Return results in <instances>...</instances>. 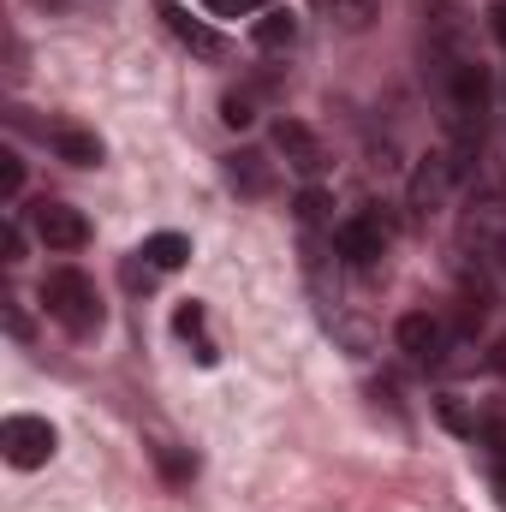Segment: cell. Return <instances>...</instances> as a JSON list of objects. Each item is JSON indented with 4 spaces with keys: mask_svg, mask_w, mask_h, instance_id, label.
<instances>
[{
    "mask_svg": "<svg viewBox=\"0 0 506 512\" xmlns=\"http://www.w3.org/2000/svg\"><path fill=\"white\" fill-rule=\"evenodd\" d=\"M429 66H435V96H441V114H447V155L459 161V173L477 161L483 149V131H489V72L483 60H471L453 36L429 48Z\"/></svg>",
    "mask_w": 506,
    "mask_h": 512,
    "instance_id": "1",
    "label": "cell"
},
{
    "mask_svg": "<svg viewBox=\"0 0 506 512\" xmlns=\"http://www.w3.org/2000/svg\"><path fill=\"white\" fill-rule=\"evenodd\" d=\"M173 334L197 352V364H215L221 352H215V340H209V310L197 304V298H185L179 310H173Z\"/></svg>",
    "mask_w": 506,
    "mask_h": 512,
    "instance_id": "12",
    "label": "cell"
},
{
    "mask_svg": "<svg viewBox=\"0 0 506 512\" xmlns=\"http://www.w3.org/2000/svg\"><path fill=\"white\" fill-rule=\"evenodd\" d=\"M393 340H399V352H405L411 364H441V358H447V322H441V316H429V310L399 316Z\"/></svg>",
    "mask_w": 506,
    "mask_h": 512,
    "instance_id": "6",
    "label": "cell"
},
{
    "mask_svg": "<svg viewBox=\"0 0 506 512\" xmlns=\"http://www.w3.org/2000/svg\"><path fill=\"white\" fill-rule=\"evenodd\" d=\"M30 227H36V239L48 245V251L72 256L90 245V221H84V209H72V203H54V197H42L36 209H30Z\"/></svg>",
    "mask_w": 506,
    "mask_h": 512,
    "instance_id": "5",
    "label": "cell"
},
{
    "mask_svg": "<svg viewBox=\"0 0 506 512\" xmlns=\"http://www.w3.org/2000/svg\"><path fill=\"white\" fill-rule=\"evenodd\" d=\"M256 102H262V90H256V84H245V90H227V96H221V120H227L233 131H245L256 120Z\"/></svg>",
    "mask_w": 506,
    "mask_h": 512,
    "instance_id": "16",
    "label": "cell"
},
{
    "mask_svg": "<svg viewBox=\"0 0 506 512\" xmlns=\"http://www.w3.org/2000/svg\"><path fill=\"white\" fill-rule=\"evenodd\" d=\"M387 239H393V227H387L381 209H358V215H346L334 227V251L346 256L352 268H376L381 256H387Z\"/></svg>",
    "mask_w": 506,
    "mask_h": 512,
    "instance_id": "4",
    "label": "cell"
},
{
    "mask_svg": "<svg viewBox=\"0 0 506 512\" xmlns=\"http://www.w3.org/2000/svg\"><path fill=\"white\" fill-rule=\"evenodd\" d=\"M54 423L48 417H30V411H18V417H6L0 423V453H6V465H18V471H36V465H48L54 459Z\"/></svg>",
    "mask_w": 506,
    "mask_h": 512,
    "instance_id": "3",
    "label": "cell"
},
{
    "mask_svg": "<svg viewBox=\"0 0 506 512\" xmlns=\"http://www.w3.org/2000/svg\"><path fill=\"white\" fill-rule=\"evenodd\" d=\"M209 12H221V18H245V12H268V0H203Z\"/></svg>",
    "mask_w": 506,
    "mask_h": 512,
    "instance_id": "19",
    "label": "cell"
},
{
    "mask_svg": "<svg viewBox=\"0 0 506 512\" xmlns=\"http://www.w3.org/2000/svg\"><path fill=\"white\" fill-rule=\"evenodd\" d=\"M161 465H167V477H191V471H197V465H185V459H179V453H167V447H161Z\"/></svg>",
    "mask_w": 506,
    "mask_h": 512,
    "instance_id": "22",
    "label": "cell"
},
{
    "mask_svg": "<svg viewBox=\"0 0 506 512\" xmlns=\"http://www.w3.org/2000/svg\"><path fill=\"white\" fill-rule=\"evenodd\" d=\"M42 310L48 322H60L72 340H90L102 334V292L84 268H48L42 274Z\"/></svg>",
    "mask_w": 506,
    "mask_h": 512,
    "instance_id": "2",
    "label": "cell"
},
{
    "mask_svg": "<svg viewBox=\"0 0 506 512\" xmlns=\"http://www.w3.org/2000/svg\"><path fill=\"white\" fill-rule=\"evenodd\" d=\"M18 185H24V161L6 149V155H0V191H6V197H18Z\"/></svg>",
    "mask_w": 506,
    "mask_h": 512,
    "instance_id": "18",
    "label": "cell"
},
{
    "mask_svg": "<svg viewBox=\"0 0 506 512\" xmlns=\"http://www.w3.org/2000/svg\"><path fill=\"white\" fill-rule=\"evenodd\" d=\"M161 18H167V30H173V36H179L191 54H203V60H221V48H227V42H221V36L203 24V18H191L179 0H161Z\"/></svg>",
    "mask_w": 506,
    "mask_h": 512,
    "instance_id": "11",
    "label": "cell"
},
{
    "mask_svg": "<svg viewBox=\"0 0 506 512\" xmlns=\"http://www.w3.org/2000/svg\"><path fill=\"white\" fill-rule=\"evenodd\" d=\"M42 137H48V149H54L60 161H72V167H102V155H108L96 131L72 126V120H60V126H48Z\"/></svg>",
    "mask_w": 506,
    "mask_h": 512,
    "instance_id": "9",
    "label": "cell"
},
{
    "mask_svg": "<svg viewBox=\"0 0 506 512\" xmlns=\"http://www.w3.org/2000/svg\"><path fill=\"white\" fill-rule=\"evenodd\" d=\"M24 256V233H18V221H6V262H18Z\"/></svg>",
    "mask_w": 506,
    "mask_h": 512,
    "instance_id": "21",
    "label": "cell"
},
{
    "mask_svg": "<svg viewBox=\"0 0 506 512\" xmlns=\"http://www.w3.org/2000/svg\"><path fill=\"white\" fill-rule=\"evenodd\" d=\"M274 149H280L286 167L304 173V179H322V173H328V149L316 143V131L304 126V120H280V126H274Z\"/></svg>",
    "mask_w": 506,
    "mask_h": 512,
    "instance_id": "7",
    "label": "cell"
},
{
    "mask_svg": "<svg viewBox=\"0 0 506 512\" xmlns=\"http://www.w3.org/2000/svg\"><path fill=\"white\" fill-rule=\"evenodd\" d=\"M495 501H501V512H506V465H495Z\"/></svg>",
    "mask_w": 506,
    "mask_h": 512,
    "instance_id": "23",
    "label": "cell"
},
{
    "mask_svg": "<svg viewBox=\"0 0 506 512\" xmlns=\"http://www.w3.org/2000/svg\"><path fill=\"white\" fill-rule=\"evenodd\" d=\"M227 185H233L239 197H268V191H274V161H268L262 149H233V155H227Z\"/></svg>",
    "mask_w": 506,
    "mask_h": 512,
    "instance_id": "10",
    "label": "cell"
},
{
    "mask_svg": "<svg viewBox=\"0 0 506 512\" xmlns=\"http://www.w3.org/2000/svg\"><path fill=\"white\" fill-rule=\"evenodd\" d=\"M489 30H495V42L506 48V0H495V6H489Z\"/></svg>",
    "mask_w": 506,
    "mask_h": 512,
    "instance_id": "20",
    "label": "cell"
},
{
    "mask_svg": "<svg viewBox=\"0 0 506 512\" xmlns=\"http://www.w3.org/2000/svg\"><path fill=\"white\" fill-rule=\"evenodd\" d=\"M256 48H268V54H280V48H292L298 42V18L286 12V6H268L262 18H256Z\"/></svg>",
    "mask_w": 506,
    "mask_h": 512,
    "instance_id": "14",
    "label": "cell"
},
{
    "mask_svg": "<svg viewBox=\"0 0 506 512\" xmlns=\"http://www.w3.org/2000/svg\"><path fill=\"white\" fill-rule=\"evenodd\" d=\"M453 179H459V161H453V155H423V167H417V179H411V215L429 221V215L441 209V197L453 191Z\"/></svg>",
    "mask_w": 506,
    "mask_h": 512,
    "instance_id": "8",
    "label": "cell"
},
{
    "mask_svg": "<svg viewBox=\"0 0 506 512\" xmlns=\"http://www.w3.org/2000/svg\"><path fill=\"white\" fill-rule=\"evenodd\" d=\"M298 221H304V227H328V233H334V215H328V191H316V185H310V191L298 197Z\"/></svg>",
    "mask_w": 506,
    "mask_h": 512,
    "instance_id": "17",
    "label": "cell"
},
{
    "mask_svg": "<svg viewBox=\"0 0 506 512\" xmlns=\"http://www.w3.org/2000/svg\"><path fill=\"white\" fill-rule=\"evenodd\" d=\"M137 256H143L155 274H173V268H185V256H191V239H185V233H149Z\"/></svg>",
    "mask_w": 506,
    "mask_h": 512,
    "instance_id": "13",
    "label": "cell"
},
{
    "mask_svg": "<svg viewBox=\"0 0 506 512\" xmlns=\"http://www.w3.org/2000/svg\"><path fill=\"white\" fill-rule=\"evenodd\" d=\"M322 12H328L340 30H370V24H376V0H322Z\"/></svg>",
    "mask_w": 506,
    "mask_h": 512,
    "instance_id": "15",
    "label": "cell"
}]
</instances>
